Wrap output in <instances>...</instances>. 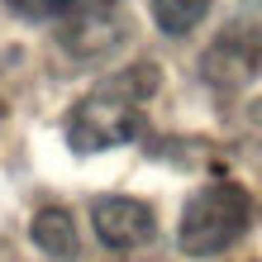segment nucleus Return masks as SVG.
<instances>
[{
    "instance_id": "obj_9",
    "label": "nucleus",
    "mask_w": 262,
    "mask_h": 262,
    "mask_svg": "<svg viewBox=\"0 0 262 262\" xmlns=\"http://www.w3.org/2000/svg\"><path fill=\"white\" fill-rule=\"evenodd\" d=\"M248 129H253V138L262 143V100H257V105H248Z\"/></svg>"
},
{
    "instance_id": "obj_10",
    "label": "nucleus",
    "mask_w": 262,
    "mask_h": 262,
    "mask_svg": "<svg viewBox=\"0 0 262 262\" xmlns=\"http://www.w3.org/2000/svg\"><path fill=\"white\" fill-rule=\"evenodd\" d=\"M62 5H67V10H72V5H76V0H62Z\"/></svg>"
},
{
    "instance_id": "obj_11",
    "label": "nucleus",
    "mask_w": 262,
    "mask_h": 262,
    "mask_svg": "<svg viewBox=\"0 0 262 262\" xmlns=\"http://www.w3.org/2000/svg\"><path fill=\"white\" fill-rule=\"evenodd\" d=\"M0 119H5V105H0Z\"/></svg>"
},
{
    "instance_id": "obj_8",
    "label": "nucleus",
    "mask_w": 262,
    "mask_h": 262,
    "mask_svg": "<svg viewBox=\"0 0 262 262\" xmlns=\"http://www.w3.org/2000/svg\"><path fill=\"white\" fill-rule=\"evenodd\" d=\"M19 14H29V19H43V14H57V10H67L62 0H10Z\"/></svg>"
},
{
    "instance_id": "obj_4",
    "label": "nucleus",
    "mask_w": 262,
    "mask_h": 262,
    "mask_svg": "<svg viewBox=\"0 0 262 262\" xmlns=\"http://www.w3.org/2000/svg\"><path fill=\"white\" fill-rule=\"evenodd\" d=\"M91 224H96V238L105 248H143L158 234V214H152L148 200H134V195H100L91 205Z\"/></svg>"
},
{
    "instance_id": "obj_7",
    "label": "nucleus",
    "mask_w": 262,
    "mask_h": 262,
    "mask_svg": "<svg viewBox=\"0 0 262 262\" xmlns=\"http://www.w3.org/2000/svg\"><path fill=\"white\" fill-rule=\"evenodd\" d=\"M205 14H210V0H152V24L172 38L191 34Z\"/></svg>"
},
{
    "instance_id": "obj_1",
    "label": "nucleus",
    "mask_w": 262,
    "mask_h": 262,
    "mask_svg": "<svg viewBox=\"0 0 262 262\" xmlns=\"http://www.w3.org/2000/svg\"><path fill=\"white\" fill-rule=\"evenodd\" d=\"M162 86L158 62H134L115 72L110 81H100L91 96H81L67 115V143L72 152H105L119 143H134L143 129V100Z\"/></svg>"
},
{
    "instance_id": "obj_5",
    "label": "nucleus",
    "mask_w": 262,
    "mask_h": 262,
    "mask_svg": "<svg viewBox=\"0 0 262 262\" xmlns=\"http://www.w3.org/2000/svg\"><path fill=\"white\" fill-rule=\"evenodd\" d=\"M115 43H124V19L115 10H86L62 29V48L72 57H105Z\"/></svg>"
},
{
    "instance_id": "obj_2",
    "label": "nucleus",
    "mask_w": 262,
    "mask_h": 262,
    "mask_svg": "<svg viewBox=\"0 0 262 262\" xmlns=\"http://www.w3.org/2000/svg\"><path fill=\"white\" fill-rule=\"evenodd\" d=\"M253 224V200L234 181H214V186L195 191L181 210V229H177V248L186 257H214L248 234Z\"/></svg>"
},
{
    "instance_id": "obj_3",
    "label": "nucleus",
    "mask_w": 262,
    "mask_h": 262,
    "mask_svg": "<svg viewBox=\"0 0 262 262\" xmlns=\"http://www.w3.org/2000/svg\"><path fill=\"white\" fill-rule=\"evenodd\" d=\"M200 72L214 91H238L262 72V29L234 24L210 43V53L200 57Z\"/></svg>"
},
{
    "instance_id": "obj_6",
    "label": "nucleus",
    "mask_w": 262,
    "mask_h": 262,
    "mask_svg": "<svg viewBox=\"0 0 262 262\" xmlns=\"http://www.w3.org/2000/svg\"><path fill=\"white\" fill-rule=\"evenodd\" d=\"M34 243L48 257H76V229H72V214L62 205H48L34 214Z\"/></svg>"
}]
</instances>
